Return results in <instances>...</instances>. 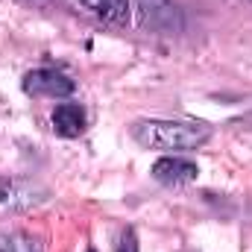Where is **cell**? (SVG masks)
Returning a JSON list of instances; mask_svg holds the SVG:
<instances>
[{
  "instance_id": "1",
  "label": "cell",
  "mask_w": 252,
  "mask_h": 252,
  "mask_svg": "<svg viewBox=\"0 0 252 252\" xmlns=\"http://www.w3.org/2000/svg\"><path fill=\"white\" fill-rule=\"evenodd\" d=\"M132 138L147 150H196L211 138V126L193 121H138Z\"/></svg>"
},
{
  "instance_id": "2",
  "label": "cell",
  "mask_w": 252,
  "mask_h": 252,
  "mask_svg": "<svg viewBox=\"0 0 252 252\" xmlns=\"http://www.w3.org/2000/svg\"><path fill=\"white\" fill-rule=\"evenodd\" d=\"M47 190L35 182H24V179H9L0 176V214H18L27 211L38 202H44Z\"/></svg>"
},
{
  "instance_id": "7",
  "label": "cell",
  "mask_w": 252,
  "mask_h": 252,
  "mask_svg": "<svg viewBox=\"0 0 252 252\" xmlns=\"http://www.w3.org/2000/svg\"><path fill=\"white\" fill-rule=\"evenodd\" d=\"M0 252H41V247L24 232H0Z\"/></svg>"
},
{
  "instance_id": "5",
  "label": "cell",
  "mask_w": 252,
  "mask_h": 252,
  "mask_svg": "<svg viewBox=\"0 0 252 252\" xmlns=\"http://www.w3.org/2000/svg\"><path fill=\"white\" fill-rule=\"evenodd\" d=\"M53 129H56L62 138H76V135H82V132H85V112H82V106H76V103H62V106H56V112H53Z\"/></svg>"
},
{
  "instance_id": "6",
  "label": "cell",
  "mask_w": 252,
  "mask_h": 252,
  "mask_svg": "<svg viewBox=\"0 0 252 252\" xmlns=\"http://www.w3.org/2000/svg\"><path fill=\"white\" fill-rule=\"evenodd\" d=\"M79 3L103 21H112V24L129 21V0H79Z\"/></svg>"
},
{
  "instance_id": "4",
  "label": "cell",
  "mask_w": 252,
  "mask_h": 252,
  "mask_svg": "<svg viewBox=\"0 0 252 252\" xmlns=\"http://www.w3.org/2000/svg\"><path fill=\"white\" fill-rule=\"evenodd\" d=\"M199 173V167L190 158H179V156H164L153 164V179L164 182V185H185L193 182Z\"/></svg>"
},
{
  "instance_id": "3",
  "label": "cell",
  "mask_w": 252,
  "mask_h": 252,
  "mask_svg": "<svg viewBox=\"0 0 252 252\" xmlns=\"http://www.w3.org/2000/svg\"><path fill=\"white\" fill-rule=\"evenodd\" d=\"M24 91L30 97H67L73 94V79L53 67H38L24 76Z\"/></svg>"
},
{
  "instance_id": "9",
  "label": "cell",
  "mask_w": 252,
  "mask_h": 252,
  "mask_svg": "<svg viewBox=\"0 0 252 252\" xmlns=\"http://www.w3.org/2000/svg\"><path fill=\"white\" fill-rule=\"evenodd\" d=\"M88 252H94V250H88Z\"/></svg>"
},
{
  "instance_id": "8",
  "label": "cell",
  "mask_w": 252,
  "mask_h": 252,
  "mask_svg": "<svg viewBox=\"0 0 252 252\" xmlns=\"http://www.w3.org/2000/svg\"><path fill=\"white\" fill-rule=\"evenodd\" d=\"M118 252H138V238H135L132 229H126L124 235H121V241H118Z\"/></svg>"
}]
</instances>
